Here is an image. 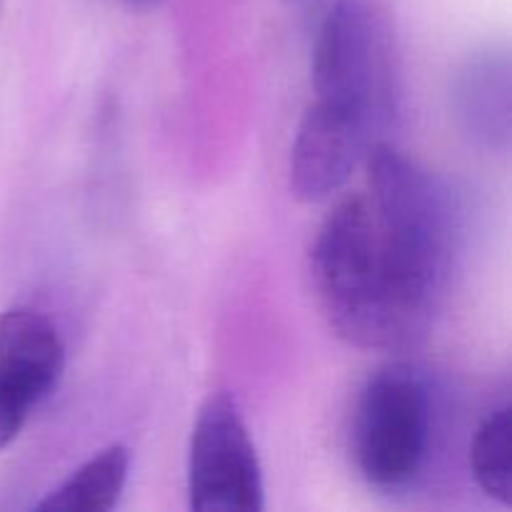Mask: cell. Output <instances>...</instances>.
<instances>
[{"instance_id": "6da1fadb", "label": "cell", "mask_w": 512, "mask_h": 512, "mask_svg": "<svg viewBox=\"0 0 512 512\" xmlns=\"http://www.w3.org/2000/svg\"><path fill=\"white\" fill-rule=\"evenodd\" d=\"M368 208L385 273L410 335L425 328L453 255L445 190L388 143L368 150Z\"/></svg>"}, {"instance_id": "7a4b0ae2", "label": "cell", "mask_w": 512, "mask_h": 512, "mask_svg": "<svg viewBox=\"0 0 512 512\" xmlns=\"http://www.w3.org/2000/svg\"><path fill=\"white\" fill-rule=\"evenodd\" d=\"M310 280L320 313L345 343L373 350L410 340L365 195H345L325 215L310 248Z\"/></svg>"}, {"instance_id": "3957f363", "label": "cell", "mask_w": 512, "mask_h": 512, "mask_svg": "<svg viewBox=\"0 0 512 512\" xmlns=\"http://www.w3.org/2000/svg\"><path fill=\"white\" fill-rule=\"evenodd\" d=\"M430 395L410 365L393 363L370 375L353 423V455L375 488H403L420 473L430 445Z\"/></svg>"}, {"instance_id": "277c9868", "label": "cell", "mask_w": 512, "mask_h": 512, "mask_svg": "<svg viewBox=\"0 0 512 512\" xmlns=\"http://www.w3.org/2000/svg\"><path fill=\"white\" fill-rule=\"evenodd\" d=\"M188 505L198 512H260L265 485L243 413L230 393H213L195 418L188 450Z\"/></svg>"}, {"instance_id": "5b68a950", "label": "cell", "mask_w": 512, "mask_h": 512, "mask_svg": "<svg viewBox=\"0 0 512 512\" xmlns=\"http://www.w3.org/2000/svg\"><path fill=\"white\" fill-rule=\"evenodd\" d=\"M388 73L383 35L373 13L358 0H338L315 35V98L373 123L388 93Z\"/></svg>"}, {"instance_id": "8992f818", "label": "cell", "mask_w": 512, "mask_h": 512, "mask_svg": "<svg viewBox=\"0 0 512 512\" xmlns=\"http://www.w3.org/2000/svg\"><path fill=\"white\" fill-rule=\"evenodd\" d=\"M370 125L353 110L315 98L300 118L290 150V190L303 203L333 198L363 153H368Z\"/></svg>"}, {"instance_id": "52a82bcc", "label": "cell", "mask_w": 512, "mask_h": 512, "mask_svg": "<svg viewBox=\"0 0 512 512\" xmlns=\"http://www.w3.org/2000/svg\"><path fill=\"white\" fill-rule=\"evenodd\" d=\"M65 348L53 320L33 308L0 315V380L28 395L35 405L58 385Z\"/></svg>"}, {"instance_id": "ba28073f", "label": "cell", "mask_w": 512, "mask_h": 512, "mask_svg": "<svg viewBox=\"0 0 512 512\" xmlns=\"http://www.w3.org/2000/svg\"><path fill=\"white\" fill-rule=\"evenodd\" d=\"M458 108L470 135L493 145L510 138V63L505 53L473 58L458 80Z\"/></svg>"}, {"instance_id": "9c48e42d", "label": "cell", "mask_w": 512, "mask_h": 512, "mask_svg": "<svg viewBox=\"0 0 512 512\" xmlns=\"http://www.w3.org/2000/svg\"><path fill=\"white\" fill-rule=\"evenodd\" d=\"M130 473V453L125 445H108L80 465L60 488L45 495L38 512H103L113 510L123 495Z\"/></svg>"}, {"instance_id": "30bf717a", "label": "cell", "mask_w": 512, "mask_h": 512, "mask_svg": "<svg viewBox=\"0 0 512 512\" xmlns=\"http://www.w3.org/2000/svg\"><path fill=\"white\" fill-rule=\"evenodd\" d=\"M510 440L512 415L510 405H503L480 423L473 445H470V470H473L475 483L488 498L498 500L500 505H510L512 500Z\"/></svg>"}, {"instance_id": "8fae6325", "label": "cell", "mask_w": 512, "mask_h": 512, "mask_svg": "<svg viewBox=\"0 0 512 512\" xmlns=\"http://www.w3.org/2000/svg\"><path fill=\"white\" fill-rule=\"evenodd\" d=\"M30 408H35V403L28 395L0 380V450H5L18 438Z\"/></svg>"}, {"instance_id": "7c38bea8", "label": "cell", "mask_w": 512, "mask_h": 512, "mask_svg": "<svg viewBox=\"0 0 512 512\" xmlns=\"http://www.w3.org/2000/svg\"><path fill=\"white\" fill-rule=\"evenodd\" d=\"M125 3L130 5V8H138V10H150L155 8V5H160L163 0H125Z\"/></svg>"}]
</instances>
